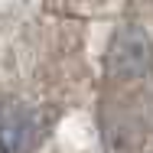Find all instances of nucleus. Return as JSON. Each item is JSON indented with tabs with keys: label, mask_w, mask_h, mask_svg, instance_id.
Segmentation results:
<instances>
[{
	"label": "nucleus",
	"mask_w": 153,
	"mask_h": 153,
	"mask_svg": "<svg viewBox=\"0 0 153 153\" xmlns=\"http://www.w3.org/2000/svg\"><path fill=\"white\" fill-rule=\"evenodd\" d=\"M104 72L117 85H134L153 72V39L140 26L124 23L111 36V46L104 52Z\"/></svg>",
	"instance_id": "f257e3e1"
},
{
	"label": "nucleus",
	"mask_w": 153,
	"mask_h": 153,
	"mask_svg": "<svg viewBox=\"0 0 153 153\" xmlns=\"http://www.w3.org/2000/svg\"><path fill=\"white\" fill-rule=\"evenodd\" d=\"M33 111L16 101V98H7L0 104V153H23L30 150L33 143Z\"/></svg>",
	"instance_id": "f03ea898"
}]
</instances>
